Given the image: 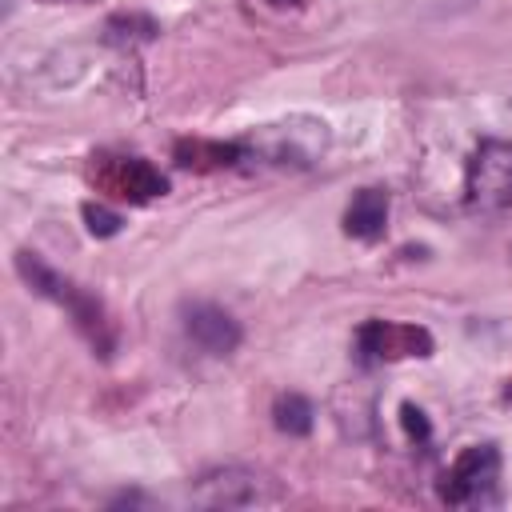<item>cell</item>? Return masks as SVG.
Listing matches in <instances>:
<instances>
[{"instance_id": "277c9868", "label": "cell", "mask_w": 512, "mask_h": 512, "mask_svg": "<svg viewBox=\"0 0 512 512\" xmlns=\"http://www.w3.org/2000/svg\"><path fill=\"white\" fill-rule=\"evenodd\" d=\"M500 480V452L492 444H472L464 448L452 468L440 480V500L452 508H472V504H488Z\"/></svg>"}, {"instance_id": "5b68a950", "label": "cell", "mask_w": 512, "mask_h": 512, "mask_svg": "<svg viewBox=\"0 0 512 512\" xmlns=\"http://www.w3.org/2000/svg\"><path fill=\"white\" fill-rule=\"evenodd\" d=\"M88 180L100 192H112L132 204H144V200H156L168 192V180L140 156H92Z\"/></svg>"}, {"instance_id": "6da1fadb", "label": "cell", "mask_w": 512, "mask_h": 512, "mask_svg": "<svg viewBox=\"0 0 512 512\" xmlns=\"http://www.w3.org/2000/svg\"><path fill=\"white\" fill-rule=\"evenodd\" d=\"M244 156H256L276 168H308L328 148V124L320 116H288L252 128L244 140Z\"/></svg>"}, {"instance_id": "8fae6325", "label": "cell", "mask_w": 512, "mask_h": 512, "mask_svg": "<svg viewBox=\"0 0 512 512\" xmlns=\"http://www.w3.org/2000/svg\"><path fill=\"white\" fill-rule=\"evenodd\" d=\"M16 272L24 276V284H28L36 296H48V300H56V304H60V296H64L68 284H72V280H64L56 268H48L36 252H16Z\"/></svg>"}, {"instance_id": "30bf717a", "label": "cell", "mask_w": 512, "mask_h": 512, "mask_svg": "<svg viewBox=\"0 0 512 512\" xmlns=\"http://www.w3.org/2000/svg\"><path fill=\"white\" fill-rule=\"evenodd\" d=\"M384 228H388V192L360 188L344 208V232L356 240H380Z\"/></svg>"}, {"instance_id": "4fadbf2b", "label": "cell", "mask_w": 512, "mask_h": 512, "mask_svg": "<svg viewBox=\"0 0 512 512\" xmlns=\"http://www.w3.org/2000/svg\"><path fill=\"white\" fill-rule=\"evenodd\" d=\"M160 24L144 12H120L108 20V40L112 44H140V40H156Z\"/></svg>"}, {"instance_id": "52a82bcc", "label": "cell", "mask_w": 512, "mask_h": 512, "mask_svg": "<svg viewBox=\"0 0 512 512\" xmlns=\"http://www.w3.org/2000/svg\"><path fill=\"white\" fill-rule=\"evenodd\" d=\"M184 332L192 336L196 348H204L208 356H228L240 348V324L232 320V312H224L220 304H192L184 308Z\"/></svg>"}, {"instance_id": "3957f363", "label": "cell", "mask_w": 512, "mask_h": 512, "mask_svg": "<svg viewBox=\"0 0 512 512\" xmlns=\"http://www.w3.org/2000/svg\"><path fill=\"white\" fill-rule=\"evenodd\" d=\"M464 200L472 212H500L512 204V144L480 140L464 172Z\"/></svg>"}, {"instance_id": "7a4b0ae2", "label": "cell", "mask_w": 512, "mask_h": 512, "mask_svg": "<svg viewBox=\"0 0 512 512\" xmlns=\"http://www.w3.org/2000/svg\"><path fill=\"white\" fill-rule=\"evenodd\" d=\"M188 496H192L196 508H264V504H280L284 500L276 480H268L256 468H240V464L204 472L192 484Z\"/></svg>"}, {"instance_id": "5bb4252c", "label": "cell", "mask_w": 512, "mask_h": 512, "mask_svg": "<svg viewBox=\"0 0 512 512\" xmlns=\"http://www.w3.org/2000/svg\"><path fill=\"white\" fill-rule=\"evenodd\" d=\"M80 216H84V224H88V232L92 236H116L120 228H124V216L120 212H112V208H104L100 200H84V208H80Z\"/></svg>"}, {"instance_id": "e0dca14e", "label": "cell", "mask_w": 512, "mask_h": 512, "mask_svg": "<svg viewBox=\"0 0 512 512\" xmlns=\"http://www.w3.org/2000/svg\"><path fill=\"white\" fill-rule=\"evenodd\" d=\"M504 400H508V404H512V380H508V384H504Z\"/></svg>"}, {"instance_id": "2e32d148", "label": "cell", "mask_w": 512, "mask_h": 512, "mask_svg": "<svg viewBox=\"0 0 512 512\" xmlns=\"http://www.w3.org/2000/svg\"><path fill=\"white\" fill-rule=\"evenodd\" d=\"M268 4H276V8H288V4H300V0H268Z\"/></svg>"}, {"instance_id": "9c48e42d", "label": "cell", "mask_w": 512, "mask_h": 512, "mask_svg": "<svg viewBox=\"0 0 512 512\" xmlns=\"http://www.w3.org/2000/svg\"><path fill=\"white\" fill-rule=\"evenodd\" d=\"M60 304L68 308V316H72V324L80 328V336H84L100 356H112L116 336H112V320H108L104 304H100L92 292L76 288V284H68V292L60 296Z\"/></svg>"}, {"instance_id": "7c38bea8", "label": "cell", "mask_w": 512, "mask_h": 512, "mask_svg": "<svg viewBox=\"0 0 512 512\" xmlns=\"http://www.w3.org/2000/svg\"><path fill=\"white\" fill-rule=\"evenodd\" d=\"M272 424L284 432V436H308L312 424H316V412L312 404L300 396V392H280L272 400Z\"/></svg>"}, {"instance_id": "9a60e30c", "label": "cell", "mask_w": 512, "mask_h": 512, "mask_svg": "<svg viewBox=\"0 0 512 512\" xmlns=\"http://www.w3.org/2000/svg\"><path fill=\"white\" fill-rule=\"evenodd\" d=\"M400 424H404L408 440H416V444H424L432 436V424H428L424 408H416V404H400Z\"/></svg>"}, {"instance_id": "ba28073f", "label": "cell", "mask_w": 512, "mask_h": 512, "mask_svg": "<svg viewBox=\"0 0 512 512\" xmlns=\"http://www.w3.org/2000/svg\"><path fill=\"white\" fill-rule=\"evenodd\" d=\"M172 160L188 172H220V168H232L244 156V144L240 140H204V136H180L172 144Z\"/></svg>"}, {"instance_id": "8992f818", "label": "cell", "mask_w": 512, "mask_h": 512, "mask_svg": "<svg viewBox=\"0 0 512 512\" xmlns=\"http://www.w3.org/2000/svg\"><path fill=\"white\" fill-rule=\"evenodd\" d=\"M356 344L364 360H408V356H432V332L420 324H396V320H368L356 332Z\"/></svg>"}]
</instances>
